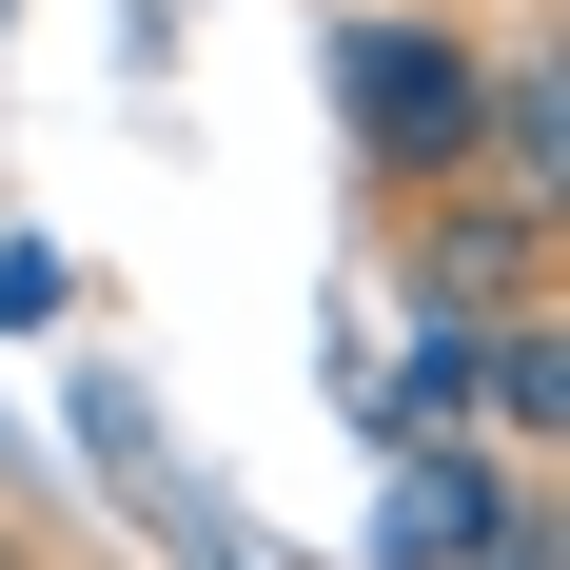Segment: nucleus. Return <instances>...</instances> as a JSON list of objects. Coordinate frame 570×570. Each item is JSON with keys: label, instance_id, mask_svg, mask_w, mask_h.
<instances>
[{"label": "nucleus", "instance_id": "20e7f679", "mask_svg": "<svg viewBox=\"0 0 570 570\" xmlns=\"http://www.w3.org/2000/svg\"><path fill=\"white\" fill-rule=\"evenodd\" d=\"M394 413H413V433H453V413H472V335H453V315L413 335V374H394Z\"/></svg>", "mask_w": 570, "mask_h": 570}, {"label": "nucleus", "instance_id": "7ed1b4c3", "mask_svg": "<svg viewBox=\"0 0 570 570\" xmlns=\"http://www.w3.org/2000/svg\"><path fill=\"white\" fill-rule=\"evenodd\" d=\"M472 394H492V413H531V433H551V413H570V335H551V315H512V335L472 354Z\"/></svg>", "mask_w": 570, "mask_h": 570}, {"label": "nucleus", "instance_id": "f03ea898", "mask_svg": "<svg viewBox=\"0 0 570 570\" xmlns=\"http://www.w3.org/2000/svg\"><path fill=\"white\" fill-rule=\"evenodd\" d=\"M512 531H531V512H512V492L453 453V433H433V453L394 472V512H374V570H492Z\"/></svg>", "mask_w": 570, "mask_h": 570}, {"label": "nucleus", "instance_id": "f257e3e1", "mask_svg": "<svg viewBox=\"0 0 570 570\" xmlns=\"http://www.w3.org/2000/svg\"><path fill=\"white\" fill-rule=\"evenodd\" d=\"M335 99H354V158L374 177H453L492 138V40H453V20H354Z\"/></svg>", "mask_w": 570, "mask_h": 570}]
</instances>
